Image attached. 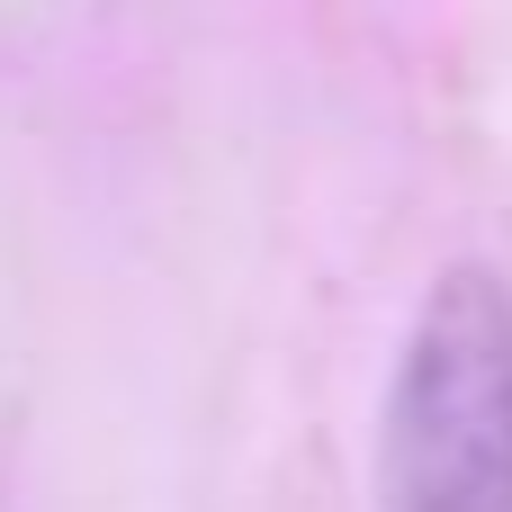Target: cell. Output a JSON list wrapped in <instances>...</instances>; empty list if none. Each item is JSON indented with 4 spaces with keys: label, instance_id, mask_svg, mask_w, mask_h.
I'll list each match as a JSON object with an SVG mask.
<instances>
[{
    "label": "cell",
    "instance_id": "1",
    "mask_svg": "<svg viewBox=\"0 0 512 512\" xmlns=\"http://www.w3.org/2000/svg\"><path fill=\"white\" fill-rule=\"evenodd\" d=\"M387 512H512V288L450 270L396 360L378 423Z\"/></svg>",
    "mask_w": 512,
    "mask_h": 512
}]
</instances>
